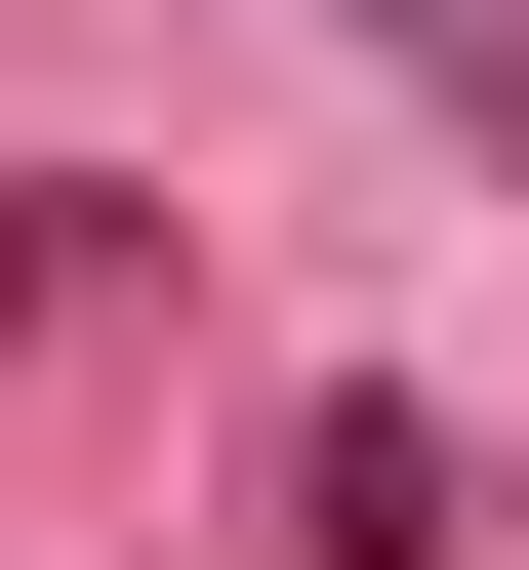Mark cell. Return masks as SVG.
<instances>
[{"label":"cell","instance_id":"2","mask_svg":"<svg viewBox=\"0 0 529 570\" xmlns=\"http://www.w3.org/2000/svg\"><path fill=\"white\" fill-rule=\"evenodd\" d=\"M285 489H326V570H448V407H326Z\"/></svg>","mask_w":529,"mask_h":570},{"label":"cell","instance_id":"1","mask_svg":"<svg viewBox=\"0 0 529 570\" xmlns=\"http://www.w3.org/2000/svg\"><path fill=\"white\" fill-rule=\"evenodd\" d=\"M326 41H366L408 122H489V164H529V0H326Z\"/></svg>","mask_w":529,"mask_h":570}]
</instances>
